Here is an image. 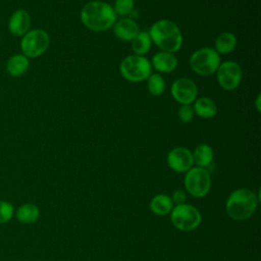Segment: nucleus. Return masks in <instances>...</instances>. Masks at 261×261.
Here are the masks:
<instances>
[{
    "instance_id": "f257e3e1",
    "label": "nucleus",
    "mask_w": 261,
    "mask_h": 261,
    "mask_svg": "<svg viewBox=\"0 0 261 261\" xmlns=\"http://www.w3.org/2000/svg\"><path fill=\"white\" fill-rule=\"evenodd\" d=\"M81 21L89 30L105 32L113 28L116 22V13L113 7L103 1H90L81 10Z\"/></svg>"
},
{
    "instance_id": "f03ea898",
    "label": "nucleus",
    "mask_w": 261,
    "mask_h": 261,
    "mask_svg": "<svg viewBox=\"0 0 261 261\" xmlns=\"http://www.w3.org/2000/svg\"><path fill=\"white\" fill-rule=\"evenodd\" d=\"M148 33L152 43H155L162 51L175 53L181 48L182 34L177 24L169 19L157 20L151 25Z\"/></svg>"
},
{
    "instance_id": "7ed1b4c3",
    "label": "nucleus",
    "mask_w": 261,
    "mask_h": 261,
    "mask_svg": "<svg viewBox=\"0 0 261 261\" xmlns=\"http://www.w3.org/2000/svg\"><path fill=\"white\" fill-rule=\"evenodd\" d=\"M258 202V197L254 192L245 188L237 189L230 193L226 200V213L234 220H246L254 214Z\"/></svg>"
},
{
    "instance_id": "20e7f679",
    "label": "nucleus",
    "mask_w": 261,
    "mask_h": 261,
    "mask_svg": "<svg viewBox=\"0 0 261 261\" xmlns=\"http://www.w3.org/2000/svg\"><path fill=\"white\" fill-rule=\"evenodd\" d=\"M119 72L122 77L130 83H141L147 81L152 73L151 61L136 54L126 56L119 64Z\"/></svg>"
},
{
    "instance_id": "39448f33",
    "label": "nucleus",
    "mask_w": 261,
    "mask_h": 261,
    "mask_svg": "<svg viewBox=\"0 0 261 261\" xmlns=\"http://www.w3.org/2000/svg\"><path fill=\"white\" fill-rule=\"evenodd\" d=\"M220 55L210 47L196 50L190 57L192 70L202 76H209L216 72L220 64Z\"/></svg>"
},
{
    "instance_id": "423d86ee",
    "label": "nucleus",
    "mask_w": 261,
    "mask_h": 261,
    "mask_svg": "<svg viewBox=\"0 0 261 261\" xmlns=\"http://www.w3.org/2000/svg\"><path fill=\"white\" fill-rule=\"evenodd\" d=\"M50 37L49 34L42 29L30 30L20 40L21 54L30 58H37L42 56L49 48Z\"/></svg>"
},
{
    "instance_id": "0eeeda50",
    "label": "nucleus",
    "mask_w": 261,
    "mask_h": 261,
    "mask_svg": "<svg viewBox=\"0 0 261 261\" xmlns=\"http://www.w3.org/2000/svg\"><path fill=\"white\" fill-rule=\"evenodd\" d=\"M171 223L175 228L181 231H192L201 223V213L190 204L175 205L170 212Z\"/></svg>"
},
{
    "instance_id": "6e6552de",
    "label": "nucleus",
    "mask_w": 261,
    "mask_h": 261,
    "mask_svg": "<svg viewBox=\"0 0 261 261\" xmlns=\"http://www.w3.org/2000/svg\"><path fill=\"white\" fill-rule=\"evenodd\" d=\"M184 185L191 196L196 198H203L210 191V174L205 168L198 166L192 167L186 172Z\"/></svg>"
},
{
    "instance_id": "1a4fd4ad",
    "label": "nucleus",
    "mask_w": 261,
    "mask_h": 261,
    "mask_svg": "<svg viewBox=\"0 0 261 261\" xmlns=\"http://www.w3.org/2000/svg\"><path fill=\"white\" fill-rule=\"evenodd\" d=\"M216 79L219 86L225 91L236 90L242 81V68L232 60L220 62L216 70Z\"/></svg>"
},
{
    "instance_id": "9d476101",
    "label": "nucleus",
    "mask_w": 261,
    "mask_h": 261,
    "mask_svg": "<svg viewBox=\"0 0 261 261\" xmlns=\"http://www.w3.org/2000/svg\"><path fill=\"white\" fill-rule=\"evenodd\" d=\"M170 93L173 99L179 104L191 105L197 98L198 88L192 80L188 77H179L172 83Z\"/></svg>"
},
{
    "instance_id": "9b49d317",
    "label": "nucleus",
    "mask_w": 261,
    "mask_h": 261,
    "mask_svg": "<svg viewBox=\"0 0 261 261\" xmlns=\"http://www.w3.org/2000/svg\"><path fill=\"white\" fill-rule=\"evenodd\" d=\"M166 161L168 166L175 172H187L193 167L192 152L185 147H175L167 154Z\"/></svg>"
},
{
    "instance_id": "f8f14e48",
    "label": "nucleus",
    "mask_w": 261,
    "mask_h": 261,
    "mask_svg": "<svg viewBox=\"0 0 261 261\" xmlns=\"http://www.w3.org/2000/svg\"><path fill=\"white\" fill-rule=\"evenodd\" d=\"M31 15L22 8L16 9L8 19V31L15 37H22L31 30Z\"/></svg>"
},
{
    "instance_id": "ddd939ff",
    "label": "nucleus",
    "mask_w": 261,
    "mask_h": 261,
    "mask_svg": "<svg viewBox=\"0 0 261 261\" xmlns=\"http://www.w3.org/2000/svg\"><path fill=\"white\" fill-rule=\"evenodd\" d=\"M140 32L138 23L132 18H121L113 25L114 35L121 41H132Z\"/></svg>"
},
{
    "instance_id": "4468645a",
    "label": "nucleus",
    "mask_w": 261,
    "mask_h": 261,
    "mask_svg": "<svg viewBox=\"0 0 261 261\" xmlns=\"http://www.w3.org/2000/svg\"><path fill=\"white\" fill-rule=\"evenodd\" d=\"M151 65L152 68H155L158 72L169 73L176 68L177 58L173 53L160 51L153 55Z\"/></svg>"
},
{
    "instance_id": "2eb2a0df",
    "label": "nucleus",
    "mask_w": 261,
    "mask_h": 261,
    "mask_svg": "<svg viewBox=\"0 0 261 261\" xmlns=\"http://www.w3.org/2000/svg\"><path fill=\"white\" fill-rule=\"evenodd\" d=\"M30 67V60L23 54H14L6 61V71L10 76L18 77L27 73Z\"/></svg>"
},
{
    "instance_id": "dca6fc26",
    "label": "nucleus",
    "mask_w": 261,
    "mask_h": 261,
    "mask_svg": "<svg viewBox=\"0 0 261 261\" xmlns=\"http://www.w3.org/2000/svg\"><path fill=\"white\" fill-rule=\"evenodd\" d=\"M14 216L18 222L31 224L38 220L40 216V209L33 203H24L14 211Z\"/></svg>"
},
{
    "instance_id": "f3484780",
    "label": "nucleus",
    "mask_w": 261,
    "mask_h": 261,
    "mask_svg": "<svg viewBox=\"0 0 261 261\" xmlns=\"http://www.w3.org/2000/svg\"><path fill=\"white\" fill-rule=\"evenodd\" d=\"M193 109L196 115L204 119L212 118L217 113V106L215 102L208 97H201L196 99Z\"/></svg>"
},
{
    "instance_id": "a211bd4d",
    "label": "nucleus",
    "mask_w": 261,
    "mask_h": 261,
    "mask_svg": "<svg viewBox=\"0 0 261 261\" xmlns=\"http://www.w3.org/2000/svg\"><path fill=\"white\" fill-rule=\"evenodd\" d=\"M173 208V203L171 198L165 194H158L154 196L150 202L151 211L159 216L167 215L171 212Z\"/></svg>"
},
{
    "instance_id": "6ab92c4d",
    "label": "nucleus",
    "mask_w": 261,
    "mask_h": 261,
    "mask_svg": "<svg viewBox=\"0 0 261 261\" xmlns=\"http://www.w3.org/2000/svg\"><path fill=\"white\" fill-rule=\"evenodd\" d=\"M193 155V161L198 167L205 168L211 164L213 161L214 153L213 149L207 145V144H201L197 146L192 153Z\"/></svg>"
},
{
    "instance_id": "aec40b11",
    "label": "nucleus",
    "mask_w": 261,
    "mask_h": 261,
    "mask_svg": "<svg viewBox=\"0 0 261 261\" xmlns=\"http://www.w3.org/2000/svg\"><path fill=\"white\" fill-rule=\"evenodd\" d=\"M237 37L230 32L220 34L215 40V51L220 54H227L232 52L237 47Z\"/></svg>"
},
{
    "instance_id": "412c9836",
    "label": "nucleus",
    "mask_w": 261,
    "mask_h": 261,
    "mask_svg": "<svg viewBox=\"0 0 261 261\" xmlns=\"http://www.w3.org/2000/svg\"><path fill=\"white\" fill-rule=\"evenodd\" d=\"M152 40L148 32H139L132 40V50L136 55L145 56L151 49Z\"/></svg>"
},
{
    "instance_id": "4be33fe9",
    "label": "nucleus",
    "mask_w": 261,
    "mask_h": 261,
    "mask_svg": "<svg viewBox=\"0 0 261 261\" xmlns=\"http://www.w3.org/2000/svg\"><path fill=\"white\" fill-rule=\"evenodd\" d=\"M147 89L152 96H161L165 90V81L159 73H151L147 79Z\"/></svg>"
},
{
    "instance_id": "5701e85b",
    "label": "nucleus",
    "mask_w": 261,
    "mask_h": 261,
    "mask_svg": "<svg viewBox=\"0 0 261 261\" xmlns=\"http://www.w3.org/2000/svg\"><path fill=\"white\" fill-rule=\"evenodd\" d=\"M134 5H135V0H115L114 6L112 7L116 15L126 16L133 11Z\"/></svg>"
},
{
    "instance_id": "b1692460",
    "label": "nucleus",
    "mask_w": 261,
    "mask_h": 261,
    "mask_svg": "<svg viewBox=\"0 0 261 261\" xmlns=\"http://www.w3.org/2000/svg\"><path fill=\"white\" fill-rule=\"evenodd\" d=\"M13 205L5 200H0V224L7 223L14 216Z\"/></svg>"
},
{
    "instance_id": "393cba45",
    "label": "nucleus",
    "mask_w": 261,
    "mask_h": 261,
    "mask_svg": "<svg viewBox=\"0 0 261 261\" xmlns=\"http://www.w3.org/2000/svg\"><path fill=\"white\" fill-rule=\"evenodd\" d=\"M177 115H178V118L180 121L185 122V123H188V122H191L194 118V115H195V112H194V109L191 105H180V107L178 108L177 110Z\"/></svg>"
},
{
    "instance_id": "a878e982",
    "label": "nucleus",
    "mask_w": 261,
    "mask_h": 261,
    "mask_svg": "<svg viewBox=\"0 0 261 261\" xmlns=\"http://www.w3.org/2000/svg\"><path fill=\"white\" fill-rule=\"evenodd\" d=\"M170 198H171V201H172L173 204L179 205V204H184L186 202L187 196H186V193L184 191L176 190V191L173 192V194Z\"/></svg>"
},
{
    "instance_id": "bb28decb",
    "label": "nucleus",
    "mask_w": 261,
    "mask_h": 261,
    "mask_svg": "<svg viewBox=\"0 0 261 261\" xmlns=\"http://www.w3.org/2000/svg\"><path fill=\"white\" fill-rule=\"evenodd\" d=\"M260 99H261V97H260V95H258V97L256 99V108H257L258 112H260Z\"/></svg>"
}]
</instances>
